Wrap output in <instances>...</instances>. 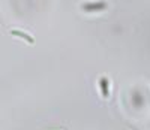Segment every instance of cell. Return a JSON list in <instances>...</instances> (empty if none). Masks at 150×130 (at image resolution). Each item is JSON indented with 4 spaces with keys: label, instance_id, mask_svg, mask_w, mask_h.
<instances>
[{
    "label": "cell",
    "instance_id": "3957f363",
    "mask_svg": "<svg viewBox=\"0 0 150 130\" xmlns=\"http://www.w3.org/2000/svg\"><path fill=\"white\" fill-rule=\"evenodd\" d=\"M11 34L24 39V41H27L29 44H35V39H33L32 36H29V33H26V32H21V30H11Z\"/></svg>",
    "mask_w": 150,
    "mask_h": 130
},
{
    "label": "cell",
    "instance_id": "7a4b0ae2",
    "mask_svg": "<svg viewBox=\"0 0 150 130\" xmlns=\"http://www.w3.org/2000/svg\"><path fill=\"white\" fill-rule=\"evenodd\" d=\"M107 8L105 2H98V3H87L83 5V9H86L87 12H95V11H104Z\"/></svg>",
    "mask_w": 150,
    "mask_h": 130
},
{
    "label": "cell",
    "instance_id": "6da1fadb",
    "mask_svg": "<svg viewBox=\"0 0 150 130\" xmlns=\"http://www.w3.org/2000/svg\"><path fill=\"white\" fill-rule=\"evenodd\" d=\"M99 87H101V91H102V97L108 99L110 97V81H108V78L102 76L101 79H99Z\"/></svg>",
    "mask_w": 150,
    "mask_h": 130
}]
</instances>
